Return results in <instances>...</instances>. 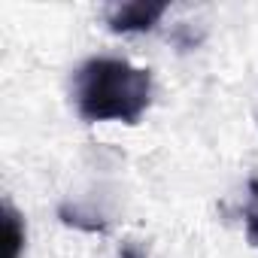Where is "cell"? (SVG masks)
I'll list each match as a JSON object with an SVG mask.
<instances>
[{
    "instance_id": "cell-2",
    "label": "cell",
    "mask_w": 258,
    "mask_h": 258,
    "mask_svg": "<svg viewBox=\"0 0 258 258\" xmlns=\"http://www.w3.org/2000/svg\"><path fill=\"white\" fill-rule=\"evenodd\" d=\"M164 13H167V4H149V0L115 4L106 10V28L112 34H146L164 19Z\"/></svg>"
},
{
    "instance_id": "cell-5",
    "label": "cell",
    "mask_w": 258,
    "mask_h": 258,
    "mask_svg": "<svg viewBox=\"0 0 258 258\" xmlns=\"http://www.w3.org/2000/svg\"><path fill=\"white\" fill-rule=\"evenodd\" d=\"M118 258H146V255H143V249H137L134 243H124V246H121V255H118Z\"/></svg>"
},
{
    "instance_id": "cell-4",
    "label": "cell",
    "mask_w": 258,
    "mask_h": 258,
    "mask_svg": "<svg viewBox=\"0 0 258 258\" xmlns=\"http://www.w3.org/2000/svg\"><path fill=\"white\" fill-rule=\"evenodd\" d=\"M243 222H246L249 243L258 249V179L249 182V201H246V210H243Z\"/></svg>"
},
{
    "instance_id": "cell-3",
    "label": "cell",
    "mask_w": 258,
    "mask_h": 258,
    "mask_svg": "<svg viewBox=\"0 0 258 258\" xmlns=\"http://www.w3.org/2000/svg\"><path fill=\"white\" fill-rule=\"evenodd\" d=\"M4 225H7V243H10L7 258H22V249H25V222H22V216L16 213V207L10 201L4 204Z\"/></svg>"
},
{
    "instance_id": "cell-6",
    "label": "cell",
    "mask_w": 258,
    "mask_h": 258,
    "mask_svg": "<svg viewBox=\"0 0 258 258\" xmlns=\"http://www.w3.org/2000/svg\"><path fill=\"white\" fill-rule=\"evenodd\" d=\"M255 121H258V109H255Z\"/></svg>"
},
{
    "instance_id": "cell-1",
    "label": "cell",
    "mask_w": 258,
    "mask_h": 258,
    "mask_svg": "<svg viewBox=\"0 0 258 258\" xmlns=\"http://www.w3.org/2000/svg\"><path fill=\"white\" fill-rule=\"evenodd\" d=\"M73 100L85 121L137 124L152 106V73L124 58H88L73 76Z\"/></svg>"
}]
</instances>
